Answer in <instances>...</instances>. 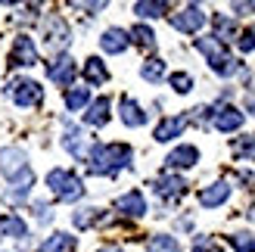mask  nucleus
<instances>
[{"mask_svg":"<svg viewBox=\"0 0 255 252\" xmlns=\"http://www.w3.org/2000/svg\"><path fill=\"white\" fill-rule=\"evenodd\" d=\"M0 231H3L6 237H16V240H25V237H28V228H25V221L16 218V215L0 218Z\"/></svg>","mask_w":255,"mask_h":252,"instance_id":"4be33fe9","label":"nucleus"},{"mask_svg":"<svg viewBox=\"0 0 255 252\" xmlns=\"http://www.w3.org/2000/svg\"><path fill=\"white\" fill-rule=\"evenodd\" d=\"M122 122L128 125V128H140V125L146 122V112L140 109V103H134L131 97L122 100Z\"/></svg>","mask_w":255,"mask_h":252,"instance_id":"6ab92c4d","label":"nucleus"},{"mask_svg":"<svg viewBox=\"0 0 255 252\" xmlns=\"http://www.w3.org/2000/svg\"><path fill=\"white\" fill-rule=\"evenodd\" d=\"M47 187L53 190L56 199H62V203H78V199L84 196V184L78 174H72L66 168H53L47 174Z\"/></svg>","mask_w":255,"mask_h":252,"instance_id":"7ed1b4c3","label":"nucleus"},{"mask_svg":"<svg viewBox=\"0 0 255 252\" xmlns=\"http://www.w3.org/2000/svg\"><path fill=\"white\" fill-rule=\"evenodd\" d=\"M87 100H91V91H87V87H69V91H66V106H69L72 112L84 109Z\"/></svg>","mask_w":255,"mask_h":252,"instance_id":"b1692460","label":"nucleus"},{"mask_svg":"<svg viewBox=\"0 0 255 252\" xmlns=\"http://www.w3.org/2000/svg\"><path fill=\"white\" fill-rule=\"evenodd\" d=\"M62 146H66L75 159H81V162H87L91 153H94L91 140L84 137V131L78 128V125H66V128H62Z\"/></svg>","mask_w":255,"mask_h":252,"instance_id":"39448f33","label":"nucleus"},{"mask_svg":"<svg viewBox=\"0 0 255 252\" xmlns=\"http://www.w3.org/2000/svg\"><path fill=\"white\" fill-rule=\"evenodd\" d=\"M109 97H97L91 106H87V112H84V122L87 125H94V128H103V125L109 122Z\"/></svg>","mask_w":255,"mask_h":252,"instance_id":"2eb2a0df","label":"nucleus"},{"mask_svg":"<svg viewBox=\"0 0 255 252\" xmlns=\"http://www.w3.org/2000/svg\"><path fill=\"white\" fill-rule=\"evenodd\" d=\"M215 37L224 44V41H231V37L237 34V25H234V19H227V16H215Z\"/></svg>","mask_w":255,"mask_h":252,"instance_id":"cd10ccee","label":"nucleus"},{"mask_svg":"<svg viewBox=\"0 0 255 252\" xmlns=\"http://www.w3.org/2000/svg\"><path fill=\"white\" fill-rule=\"evenodd\" d=\"M47 75H50V81L53 84H59V87H69L72 81H75V62H72V56H56L53 62L47 66Z\"/></svg>","mask_w":255,"mask_h":252,"instance_id":"9d476101","label":"nucleus"},{"mask_svg":"<svg viewBox=\"0 0 255 252\" xmlns=\"http://www.w3.org/2000/svg\"><path fill=\"white\" fill-rule=\"evenodd\" d=\"M231 246L237 252H255V237L246 234V231H240V234H231Z\"/></svg>","mask_w":255,"mask_h":252,"instance_id":"7c9ffc66","label":"nucleus"},{"mask_svg":"<svg viewBox=\"0 0 255 252\" xmlns=\"http://www.w3.org/2000/svg\"><path fill=\"white\" fill-rule=\"evenodd\" d=\"M34 218H37V221H50V209H47L44 203H37V206H34Z\"/></svg>","mask_w":255,"mask_h":252,"instance_id":"f704fd0d","label":"nucleus"},{"mask_svg":"<svg viewBox=\"0 0 255 252\" xmlns=\"http://www.w3.org/2000/svg\"><path fill=\"white\" fill-rule=\"evenodd\" d=\"M6 97H9L16 106L28 109V106H37V103H41L44 94H41V84L31 81V78H12V81L6 84Z\"/></svg>","mask_w":255,"mask_h":252,"instance_id":"20e7f679","label":"nucleus"},{"mask_svg":"<svg viewBox=\"0 0 255 252\" xmlns=\"http://www.w3.org/2000/svg\"><path fill=\"white\" fill-rule=\"evenodd\" d=\"M140 75H143L146 81H162L165 78V62L162 59H146L143 66H140Z\"/></svg>","mask_w":255,"mask_h":252,"instance_id":"bb28decb","label":"nucleus"},{"mask_svg":"<svg viewBox=\"0 0 255 252\" xmlns=\"http://www.w3.org/2000/svg\"><path fill=\"white\" fill-rule=\"evenodd\" d=\"M187 128V116H174V119H162L159 122V128H156V140L165 143V140H171V137H181Z\"/></svg>","mask_w":255,"mask_h":252,"instance_id":"f3484780","label":"nucleus"},{"mask_svg":"<svg viewBox=\"0 0 255 252\" xmlns=\"http://www.w3.org/2000/svg\"><path fill=\"white\" fill-rule=\"evenodd\" d=\"M199 162V149L196 146H177L165 156V165L168 168H193Z\"/></svg>","mask_w":255,"mask_h":252,"instance_id":"f8f14e48","label":"nucleus"},{"mask_svg":"<svg viewBox=\"0 0 255 252\" xmlns=\"http://www.w3.org/2000/svg\"><path fill=\"white\" fill-rule=\"evenodd\" d=\"M146 252H181V246H177L174 237H168V234H156V237L146 243Z\"/></svg>","mask_w":255,"mask_h":252,"instance_id":"5701e85b","label":"nucleus"},{"mask_svg":"<svg viewBox=\"0 0 255 252\" xmlns=\"http://www.w3.org/2000/svg\"><path fill=\"white\" fill-rule=\"evenodd\" d=\"M227 196H231V187H227L224 181H218V184H212V187H202V190H199V203L206 206V209H215V206H221Z\"/></svg>","mask_w":255,"mask_h":252,"instance_id":"a211bd4d","label":"nucleus"},{"mask_svg":"<svg viewBox=\"0 0 255 252\" xmlns=\"http://www.w3.org/2000/svg\"><path fill=\"white\" fill-rule=\"evenodd\" d=\"M196 50L209 59V66L218 72V75H224V78L237 75V69H240V66L234 62V56L224 50V44L218 41V37H196Z\"/></svg>","mask_w":255,"mask_h":252,"instance_id":"f03ea898","label":"nucleus"},{"mask_svg":"<svg viewBox=\"0 0 255 252\" xmlns=\"http://www.w3.org/2000/svg\"><path fill=\"white\" fill-rule=\"evenodd\" d=\"M28 168V162H25V153L19 146H3L0 149V171L6 174V178H19V174Z\"/></svg>","mask_w":255,"mask_h":252,"instance_id":"1a4fd4ad","label":"nucleus"},{"mask_svg":"<svg viewBox=\"0 0 255 252\" xmlns=\"http://www.w3.org/2000/svg\"><path fill=\"white\" fill-rule=\"evenodd\" d=\"M128 44H131V37L122 28H106L103 37H100V47H103L106 53H122V50H128Z\"/></svg>","mask_w":255,"mask_h":252,"instance_id":"dca6fc26","label":"nucleus"},{"mask_svg":"<svg viewBox=\"0 0 255 252\" xmlns=\"http://www.w3.org/2000/svg\"><path fill=\"white\" fill-rule=\"evenodd\" d=\"M237 47L243 50V53H252L255 50V25H249V28L240 34V41H237Z\"/></svg>","mask_w":255,"mask_h":252,"instance_id":"473e14b6","label":"nucleus"},{"mask_svg":"<svg viewBox=\"0 0 255 252\" xmlns=\"http://www.w3.org/2000/svg\"><path fill=\"white\" fill-rule=\"evenodd\" d=\"M100 218H103L100 209H78L75 212V228H91V224H97Z\"/></svg>","mask_w":255,"mask_h":252,"instance_id":"c756f323","label":"nucleus"},{"mask_svg":"<svg viewBox=\"0 0 255 252\" xmlns=\"http://www.w3.org/2000/svg\"><path fill=\"white\" fill-rule=\"evenodd\" d=\"M234 153H237V156H243V159H249V162H255V134L234 140Z\"/></svg>","mask_w":255,"mask_h":252,"instance_id":"c85d7f7f","label":"nucleus"},{"mask_svg":"<svg viewBox=\"0 0 255 252\" xmlns=\"http://www.w3.org/2000/svg\"><path fill=\"white\" fill-rule=\"evenodd\" d=\"M243 112H240L237 106H221L218 112H215V128L218 131H237L240 125H243Z\"/></svg>","mask_w":255,"mask_h":252,"instance_id":"4468645a","label":"nucleus"},{"mask_svg":"<svg viewBox=\"0 0 255 252\" xmlns=\"http://www.w3.org/2000/svg\"><path fill=\"white\" fill-rule=\"evenodd\" d=\"M9 66H37V47L31 37L19 34L9 47Z\"/></svg>","mask_w":255,"mask_h":252,"instance_id":"423d86ee","label":"nucleus"},{"mask_svg":"<svg viewBox=\"0 0 255 252\" xmlns=\"http://www.w3.org/2000/svg\"><path fill=\"white\" fill-rule=\"evenodd\" d=\"M37 252H75V237L72 234H53L37 246Z\"/></svg>","mask_w":255,"mask_h":252,"instance_id":"aec40b11","label":"nucleus"},{"mask_svg":"<svg viewBox=\"0 0 255 252\" xmlns=\"http://www.w3.org/2000/svg\"><path fill=\"white\" fill-rule=\"evenodd\" d=\"M84 78H87V84H106V81H109V72H106V66H103V59H97V56L87 59Z\"/></svg>","mask_w":255,"mask_h":252,"instance_id":"412c9836","label":"nucleus"},{"mask_svg":"<svg viewBox=\"0 0 255 252\" xmlns=\"http://www.w3.org/2000/svg\"><path fill=\"white\" fill-rule=\"evenodd\" d=\"M100 252H122V249H116V246H103Z\"/></svg>","mask_w":255,"mask_h":252,"instance_id":"c9c22d12","label":"nucleus"},{"mask_svg":"<svg viewBox=\"0 0 255 252\" xmlns=\"http://www.w3.org/2000/svg\"><path fill=\"white\" fill-rule=\"evenodd\" d=\"M131 146L128 143H106V146H94L91 159H87V171L100 174V178H116L122 168L131 165Z\"/></svg>","mask_w":255,"mask_h":252,"instance_id":"f257e3e1","label":"nucleus"},{"mask_svg":"<svg viewBox=\"0 0 255 252\" xmlns=\"http://www.w3.org/2000/svg\"><path fill=\"white\" fill-rule=\"evenodd\" d=\"M128 37H131L134 44L146 47V50H152V47H156V34H152V28H146V25H134V28L128 31Z\"/></svg>","mask_w":255,"mask_h":252,"instance_id":"393cba45","label":"nucleus"},{"mask_svg":"<svg viewBox=\"0 0 255 252\" xmlns=\"http://www.w3.org/2000/svg\"><path fill=\"white\" fill-rule=\"evenodd\" d=\"M171 25L177 31H187V34H196L202 25H206V12L199 6H184L181 12H174L171 16Z\"/></svg>","mask_w":255,"mask_h":252,"instance_id":"6e6552de","label":"nucleus"},{"mask_svg":"<svg viewBox=\"0 0 255 252\" xmlns=\"http://www.w3.org/2000/svg\"><path fill=\"white\" fill-rule=\"evenodd\" d=\"M193 252H224V249L215 246L209 237H196V240H193Z\"/></svg>","mask_w":255,"mask_h":252,"instance_id":"72a5a7b5","label":"nucleus"},{"mask_svg":"<svg viewBox=\"0 0 255 252\" xmlns=\"http://www.w3.org/2000/svg\"><path fill=\"white\" fill-rule=\"evenodd\" d=\"M116 209L122 212V215H128V218H143L146 215V199H143V193L131 190V193H125V196L116 199Z\"/></svg>","mask_w":255,"mask_h":252,"instance_id":"9b49d317","label":"nucleus"},{"mask_svg":"<svg viewBox=\"0 0 255 252\" xmlns=\"http://www.w3.org/2000/svg\"><path fill=\"white\" fill-rule=\"evenodd\" d=\"M171 87H174L177 94H187L190 87H193V78H190L187 72H174V75H171Z\"/></svg>","mask_w":255,"mask_h":252,"instance_id":"2f4dec72","label":"nucleus"},{"mask_svg":"<svg viewBox=\"0 0 255 252\" xmlns=\"http://www.w3.org/2000/svg\"><path fill=\"white\" fill-rule=\"evenodd\" d=\"M152 187H156V193H159L162 199H177V196H184L187 181L177 178V174H162V178L152 184Z\"/></svg>","mask_w":255,"mask_h":252,"instance_id":"ddd939ff","label":"nucleus"},{"mask_svg":"<svg viewBox=\"0 0 255 252\" xmlns=\"http://www.w3.org/2000/svg\"><path fill=\"white\" fill-rule=\"evenodd\" d=\"M168 9V3H156V0H140V3H134V12L137 16H143V19H156V16H162V12Z\"/></svg>","mask_w":255,"mask_h":252,"instance_id":"a878e982","label":"nucleus"},{"mask_svg":"<svg viewBox=\"0 0 255 252\" xmlns=\"http://www.w3.org/2000/svg\"><path fill=\"white\" fill-rule=\"evenodd\" d=\"M44 41L47 47H66L72 41V31H69V25L62 22V16H47L44 19Z\"/></svg>","mask_w":255,"mask_h":252,"instance_id":"0eeeda50","label":"nucleus"}]
</instances>
